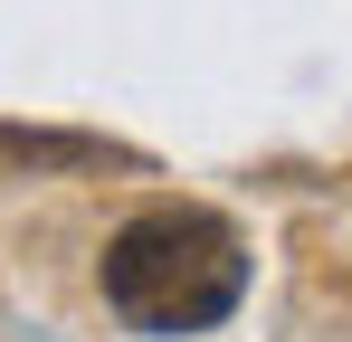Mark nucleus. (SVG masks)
I'll list each match as a JSON object with an SVG mask.
<instances>
[{"label": "nucleus", "mask_w": 352, "mask_h": 342, "mask_svg": "<svg viewBox=\"0 0 352 342\" xmlns=\"http://www.w3.org/2000/svg\"><path fill=\"white\" fill-rule=\"evenodd\" d=\"M105 304H115L124 333H210L248 304V238H238L219 209H190V200H162L143 219H124L105 238Z\"/></svg>", "instance_id": "obj_1"}, {"label": "nucleus", "mask_w": 352, "mask_h": 342, "mask_svg": "<svg viewBox=\"0 0 352 342\" xmlns=\"http://www.w3.org/2000/svg\"><path fill=\"white\" fill-rule=\"evenodd\" d=\"M0 162H29V171H153L133 143L58 133V124H0Z\"/></svg>", "instance_id": "obj_2"}]
</instances>
